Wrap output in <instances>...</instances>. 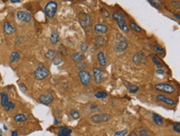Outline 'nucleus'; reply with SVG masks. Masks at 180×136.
I'll return each instance as SVG.
<instances>
[{
	"mask_svg": "<svg viewBox=\"0 0 180 136\" xmlns=\"http://www.w3.org/2000/svg\"><path fill=\"white\" fill-rule=\"evenodd\" d=\"M112 18L117 23V25H118L121 32H123L124 33H128L129 28L128 25L125 22V17H124L122 13L115 12L112 14Z\"/></svg>",
	"mask_w": 180,
	"mask_h": 136,
	"instance_id": "obj_1",
	"label": "nucleus"
},
{
	"mask_svg": "<svg viewBox=\"0 0 180 136\" xmlns=\"http://www.w3.org/2000/svg\"><path fill=\"white\" fill-rule=\"evenodd\" d=\"M128 48V42L122 35H117V42L114 46V51L116 53H121L126 51Z\"/></svg>",
	"mask_w": 180,
	"mask_h": 136,
	"instance_id": "obj_2",
	"label": "nucleus"
},
{
	"mask_svg": "<svg viewBox=\"0 0 180 136\" xmlns=\"http://www.w3.org/2000/svg\"><path fill=\"white\" fill-rule=\"evenodd\" d=\"M0 97H1V106L4 108L6 111H9L15 107V104L11 101H9V95L5 92L0 93Z\"/></svg>",
	"mask_w": 180,
	"mask_h": 136,
	"instance_id": "obj_3",
	"label": "nucleus"
},
{
	"mask_svg": "<svg viewBox=\"0 0 180 136\" xmlns=\"http://www.w3.org/2000/svg\"><path fill=\"white\" fill-rule=\"evenodd\" d=\"M57 11V3L54 1L48 2L45 6V13L46 16L49 18H53L55 17Z\"/></svg>",
	"mask_w": 180,
	"mask_h": 136,
	"instance_id": "obj_4",
	"label": "nucleus"
},
{
	"mask_svg": "<svg viewBox=\"0 0 180 136\" xmlns=\"http://www.w3.org/2000/svg\"><path fill=\"white\" fill-rule=\"evenodd\" d=\"M49 75V70L43 64H39L38 67L35 69L34 76L37 80H43Z\"/></svg>",
	"mask_w": 180,
	"mask_h": 136,
	"instance_id": "obj_5",
	"label": "nucleus"
},
{
	"mask_svg": "<svg viewBox=\"0 0 180 136\" xmlns=\"http://www.w3.org/2000/svg\"><path fill=\"white\" fill-rule=\"evenodd\" d=\"M111 119L110 115L106 113H102V114H95L91 117V121L92 124H99V123H104L107 122Z\"/></svg>",
	"mask_w": 180,
	"mask_h": 136,
	"instance_id": "obj_6",
	"label": "nucleus"
},
{
	"mask_svg": "<svg viewBox=\"0 0 180 136\" xmlns=\"http://www.w3.org/2000/svg\"><path fill=\"white\" fill-rule=\"evenodd\" d=\"M155 89L167 94H172L175 92V87L169 83H158L155 85Z\"/></svg>",
	"mask_w": 180,
	"mask_h": 136,
	"instance_id": "obj_7",
	"label": "nucleus"
},
{
	"mask_svg": "<svg viewBox=\"0 0 180 136\" xmlns=\"http://www.w3.org/2000/svg\"><path fill=\"white\" fill-rule=\"evenodd\" d=\"M77 18H78L79 23L84 29L88 27V26L90 25V23H91V17L88 13L80 12L77 16Z\"/></svg>",
	"mask_w": 180,
	"mask_h": 136,
	"instance_id": "obj_8",
	"label": "nucleus"
},
{
	"mask_svg": "<svg viewBox=\"0 0 180 136\" xmlns=\"http://www.w3.org/2000/svg\"><path fill=\"white\" fill-rule=\"evenodd\" d=\"M78 76L80 78V80H81V82L83 84V86L87 87L90 84V83L91 81V74L88 71L81 70L78 74Z\"/></svg>",
	"mask_w": 180,
	"mask_h": 136,
	"instance_id": "obj_9",
	"label": "nucleus"
},
{
	"mask_svg": "<svg viewBox=\"0 0 180 136\" xmlns=\"http://www.w3.org/2000/svg\"><path fill=\"white\" fill-rule=\"evenodd\" d=\"M146 61H147V57L143 51H139L133 56V62L135 64L140 65V64H145Z\"/></svg>",
	"mask_w": 180,
	"mask_h": 136,
	"instance_id": "obj_10",
	"label": "nucleus"
},
{
	"mask_svg": "<svg viewBox=\"0 0 180 136\" xmlns=\"http://www.w3.org/2000/svg\"><path fill=\"white\" fill-rule=\"evenodd\" d=\"M17 19L20 22H30L32 21V15L26 11H19L17 12Z\"/></svg>",
	"mask_w": 180,
	"mask_h": 136,
	"instance_id": "obj_11",
	"label": "nucleus"
},
{
	"mask_svg": "<svg viewBox=\"0 0 180 136\" xmlns=\"http://www.w3.org/2000/svg\"><path fill=\"white\" fill-rule=\"evenodd\" d=\"M39 100V102L42 103V104H44V105H48L51 102H53L54 100V97L52 96V94L51 93H47L43 94L39 97L38 98Z\"/></svg>",
	"mask_w": 180,
	"mask_h": 136,
	"instance_id": "obj_12",
	"label": "nucleus"
},
{
	"mask_svg": "<svg viewBox=\"0 0 180 136\" xmlns=\"http://www.w3.org/2000/svg\"><path fill=\"white\" fill-rule=\"evenodd\" d=\"M93 77H94L95 82L97 84L101 83L103 81V71L100 68H93L92 69Z\"/></svg>",
	"mask_w": 180,
	"mask_h": 136,
	"instance_id": "obj_13",
	"label": "nucleus"
},
{
	"mask_svg": "<svg viewBox=\"0 0 180 136\" xmlns=\"http://www.w3.org/2000/svg\"><path fill=\"white\" fill-rule=\"evenodd\" d=\"M156 100L158 102H163V103H165L167 105H169V106H174L176 104L174 100H173L172 98H169V97H168L164 95H161V94H159V95L156 96Z\"/></svg>",
	"mask_w": 180,
	"mask_h": 136,
	"instance_id": "obj_14",
	"label": "nucleus"
},
{
	"mask_svg": "<svg viewBox=\"0 0 180 136\" xmlns=\"http://www.w3.org/2000/svg\"><path fill=\"white\" fill-rule=\"evenodd\" d=\"M108 32V26L105 24H95L94 26V32L95 34H105Z\"/></svg>",
	"mask_w": 180,
	"mask_h": 136,
	"instance_id": "obj_15",
	"label": "nucleus"
},
{
	"mask_svg": "<svg viewBox=\"0 0 180 136\" xmlns=\"http://www.w3.org/2000/svg\"><path fill=\"white\" fill-rule=\"evenodd\" d=\"M122 82H123V83L125 84V87L128 89V91L130 93H137L139 91V89L138 86L135 85V84H133L131 83H129V82L125 81V80H123Z\"/></svg>",
	"mask_w": 180,
	"mask_h": 136,
	"instance_id": "obj_16",
	"label": "nucleus"
},
{
	"mask_svg": "<svg viewBox=\"0 0 180 136\" xmlns=\"http://www.w3.org/2000/svg\"><path fill=\"white\" fill-rule=\"evenodd\" d=\"M71 129L68 127L62 126L58 130V136H71Z\"/></svg>",
	"mask_w": 180,
	"mask_h": 136,
	"instance_id": "obj_17",
	"label": "nucleus"
},
{
	"mask_svg": "<svg viewBox=\"0 0 180 136\" xmlns=\"http://www.w3.org/2000/svg\"><path fill=\"white\" fill-rule=\"evenodd\" d=\"M3 29H4V32L9 35L13 34L16 32V29L11 25L9 22H4V24H3Z\"/></svg>",
	"mask_w": 180,
	"mask_h": 136,
	"instance_id": "obj_18",
	"label": "nucleus"
},
{
	"mask_svg": "<svg viewBox=\"0 0 180 136\" xmlns=\"http://www.w3.org/2000/svg\"><path fill=\"white\" fill-rule=\"evenodd\" d=\"M59 41H60V35L58 34V32L56 31H53L50 36V42L51 45H56Z\"/></svg>",
	"mask_w": 180,
	"mask_h": 136,
	"instance_id": "obj_19",
	"label": "nucleus"
},
{
	"mask_svg": "<svg viewBox=\"0 0 180 136\" xmlns=\"http://www.w3.org/2000/svg\"><path fill=\"white\" fill-rule=\"evenodd\" d=\"M152 119L158 126H162L163 125V119L161 116H159L156 113H153L152 114Z\"/></svg>",
	"mask_w": 180,
	"mask_h": 136,
	"instance_id": "obj_20",
	"label": "nucleus"
},
{
	"mask_svg": "<svg viewBox=\"0 0 180 136\" xmlns=\"http://www.w3.org/2000/svg\"><path fill=\"white\" fill-rule=\"evenodd\" d=\"M97 60L99 61V64L103 66V67H105L106 64H107V62H106V59H105V54L104 52L101 51L97 54Z\"/></svg>",
	"mask_w": 180,
	"mask_h": 136,
	"instance_id": "obj_21",
	"label": "nucleus"
},
{
	"mask_svg": "<svg viewBox=\"0 0 180 136\" xmlns=\"http://www.w3.org/2000/svg\"><path fill=\"white\" fill-rule=\"evenodd\" d=\"M105 43V38L102 35H97L95 38V45L97 47H102Z\"/></svg>",
	"mask_w": 180,
	"mask_h": 136,
	"instance_id": "obj_22",
	"label": "nucleus"
},
{
	"mask_svg": "<svg viewBox=\"0 0 180 136\" xmlns=\"http://www.w3.org/2000/svg\"><path fill=\"white\" fill-rule=\"evenodd\" d=\"M85 58V55L83 53L81 52H77V53H74L71 56V59L73 61L75 62H81L82 60H84Z\"/></svg>",
	"mask_w": 180,
	"mask_h": 136,
	"instance_id": "obj_23",
	"label": "nucleus"
},
{
	"mask_svg": "<svg viewBox=\"0 0 180 136\" xmlns=\"http://www.w3.org/2000/svg\"><path fill=\"white\" fill-rule=\"evenodd\" d=\"M57 52L55 50H49L47 51V52L45 54V57L47 60H54L57 57Z\"/></svg>",
	"mask_w": 180,
	"mask_h": 136,
	"instance_id": "obj_24",
	"label": "nucleus"
},
{
	"mask_svg": "<svg viewBox=\"0 0 180 136\" xmlns=\"http://www.w3.org/2000/svg\"><path fill=\"white\" fill-rule=\"evenodd\" d=\"M21 56H20V54L17 52V51H13L11 53L10 55V57H9V60H10V63H14V62H17L18 60H20Z\"/></svg>",
	"mask_w": 180,
	"mask_h": 136,
	"instance_id": "obj_25",
	"label": "nucleus"
},
{
	"mask_svg": "<svg viewBox=\"0 0 180 136\" xmlns=\"http://www.w3.org/2000/svg\"><path fill=\"white\" fill-rule=\"evenodd\" d=\"M154 50L159 55H160V56H163L164 55L165 51H164V49H163L160 45H155L154 46Z\"/></svg>",
	"mask_w": 180,
	"mask_h": 136,
	"instance_id": "obj_26",
	"label": "nucleus"
},
{
	"mask_svg": "<svg viewBox=\"0 0 180 136\" xmlns=\"http://www.w3.org/2000/svg\"><path fill=\"white\" fill-rule=\"evenodd\" d=\"M13 120L16 122H24V121H26L27 120V118L26 117V116H24L23 114H17L13 117Z\"/></svg>",
	"mask_w": 180,
	"mask_h": 136,
	"instance_id": "obj_27",
	"label": "nucleus"
},
{
	"mask_svg": "<svg viewBox=\"0 0 180 136\" xmlns=\"http://www.w3.org/2000/svg\"><path fill=\"white\" fill-rule=\"evenodd\" d=\"M129 27L136 32H142V29L134 22H129Z\"/></svg>",
	"mask_w": 180,
	"mask_h": 136,
	"instance_id": "obj_28",
	"label": "nucleus"
},
{
	"mask_svg": "<svg viewBox=\"0 0 180 136\" xmlns=\"http://www.w3.org/2000/svg\"><path fill=\"white\" fill-rule=\"evenodd\" d=\"M151 60L153 61V63L154 64V65L157 67L158 68H162V64H161V62L159 60V59L155 56V55H151Z\"/></svg>",
	"mask_w": 180,
	"mask_h": 136,
	"instance_id": "obj_29",
	"label": "nucleus"
},
{
	"mask_svg": "<svg viewBox=\"0 0 180 136\" xmlns=\"http://www.w3.org/2000/svg\"><path fill=\"white\" fill-rule=\"evenodd\" d=\"M95 97H96V98H98V99H104V98H105V97H108V94L106 93L105 92H97V93H95Z\"/></svg>",
	"mask_w": 180,
	"mask_h": 136,
	"instance_id": "obj_30",
	"label": "nucleus"
},
{
	"mask_svg": "<svg viewBox=\"0 0 180 136\" xmlns=\"http://www.w3.org/2000/svg\"><path fill=\"white\" fill-rule=\"evenodd\" d=\"M58 53L61 56H66V55H67V50L64 45H61L58 48Z\"/></svg>",
	"mask_w": 180,
	"mask_h": 136,
	"instance_id": "obj_31",
	"label": "nucleus"
},
{
	"mask_svg": "<svg viewBox=\"0 0 180 136\" xmlns=\"http://www.w3.org/2000/svg\"><path fill=\"white\" fill-rule=\"evenodd\" d=\"M70 115H71V116L74 120H77L80 117V113L77 110H72V111H71Z\"/></svg>",
	"mask_w": 180,
	"mask_h": 136,
	"instance_id": "obj_32",
	"label": "nucleus"
},
{
	"mask_svg": "<svg viewBox=\"0 0 180 136\" xmlns=\"http://www.w3.org/2000/svg\"><path fill=\"white\" fill-rule=\"evenodd\" d=\"M139 136H149V131L145 128H140L139 130Z\"/></svg>",
	"mask_w": 180,
	"mask_h": 136,
	"instance_id": "obj_33",
	"label": "nucleus"
},
{
	"mask_svg": "<svg viewBox=\"0 0 180 136\" xmlns=\"http://www.w3.org/2000/svg\"><path fill=\"white\" fill-rule=\"evenodd\" d=\"M88 44L86 42H83L81 44V53H86L87 50H88Z\"/></svg>",
	"mask_w": 180,
	"mask_h": 136,
	"instance_id": "obj_34",
	"label": "nucleus"
},
{
	"mask_svg": "<svg viewBox=\"0 0 180 136\" xmlns=\"http://www.w3.org/2000/svg\"><path fill=\"white\" fill-rule=\"evenodd\" d=\"M173 131L176 132V133H180V124L179 122L174 123V124L173 125Z\"/></svg>",
	"mask_w": 180,
	"mask_h": 136,
	"instance_id": "obj_35",
	"label": "nucleus"
},
{
	"mask_svg": "<svg viewBox=\"0 0 180 136\" xmlns=\"http://www.w3.org/2000/svg\"><path fill=\"white\" fill-rule=\"evenodd\" d=\"M127 132H128L127 129H122V130L117 131L116 133H115L114 136H125L127 134Z\"/></svg>",
	"mask_w": 180,
	"mask_h": 136,
	"instance_id": "obj_36",
	"label": "nucleus"
},
{
	"mask_svg": "<svg viewBox=\"0 0 180 136\" xmlns=\"http://www.w3.org/2000/svg\"><path fill=\"white\" fill-rule=\"evenodd\" d=\"M101 14H102V16L104 18H108V17H110V12L106 10V9H103L102 10H101Z\"/></svg>",
	"mask_w": 180,
	"mask_h": 136,
	"instance_id": "obj_37",
	"label": "nucleus"
},
{
	"mask_svg": "<svg viewBox=\"0 0 180 136\" xmlns=\"http://www.w3.org/2000/svg\"><path fill=\"white\" fill-rule=\"evenodd\" d=\"M86 64H85V63H83V62L81 61L80 64H77V68H79V69H80V71H81V70H85V68L86 67Z\"/></svg>",
	"mask_w": 180,
	"mask_h": 136,
	"instance_id": "obj_38",
	"label": "nucleus"
},
{
	"mask_svg": "<svg viewBox=\"0 0 180 136\" xmlns=\"http://www.w3.org/2000/svg\"><path fill=\"white\" fill-rule=\"evenodd\" d=\"M89 108H90V110H91V111H99V110H100V107H99L97 105H95V104L90 105Z\"/></svg>",
	"mask_w": 180,
	"mask_h": 136,
	"instance_id": "obj_39",
	"label": "nucleus"
},
{
	"mask_svg": "<svg viewBox=\"0 0 180 136\" xmlns=\"http://www.w3.org/2000/svg\"><path fill=\"white\" fill-rule=\"evenodd\" d=\"M172 6L175 9H179L180 7V2L179 1H173L171 3Z\"/></svg>",
	"mask_w": 180,
	"mask_h": 136,
	"instance_id": "obj_40",
	"label": "nucleus"
},
{
	"mask_svg": "<svg viewBox=\"0 0 180 136\" xmlns=\"http://www.w3.org/2000/svg\"><path fill=\"white\" fill-rule=\"evenodd\" d=\"M62 62H63L62 59L59 58V59H55V60H54V61H53V64H54L55 65H58V64H61Z\"/></svg>",
	"mask_w": 180,
	"mask_h": 136,
	"instance_id": "obj_41",
	"label": "nucleus"
},
{
	"mask_svg": "<svg viewBox=\"0 0 180 136\" xmlns=\"http://www.w3.org/2000/svg\"><path fill=\"white\" fill-rule=\"evenodd\" d=\"M19 88H20V90H21L23 93H26V91H27V87H26V86L24 85L23 83L19 84Z\"/></svg>",
	"mask_w": 180,
	"mask_h": 136,
	"instance_id": "obj_42",
	"label": "nucleus"
},
{
	"mask_svg": "<svg viewBox=\"0 0 180 136\" xmlns=\"http://www.w3.org/2000/svg\"><path fill=\"white\" fill-rule=\"evenodd\" d=\"M149 3L154 7V8H156L157 9H159V6L157 5V3H156V2H151V1H149Z\"/></svg>",
	"mask_w": 180,
	"mask_h": 136,
	"instance_id": "obj_43",
	"label": "nucleus"
},
{
	"mask_svg": "<svg viewBox=\"0 0 180 136\" xmlns=\"http://www.w3.org/2000/svg\"><path fill=\"white\" fill-rule=\"evenodd\" d=\"M156 74H162V75H163V74H164V71H163V69H161V68H158V69L156 70Z\"/></svg>",
	"mask_w": 180,
	"mask_h": 136,
	"instance_id": "obj_44",
	"label": "nucleus"
},
{
	"mask_svg": "<svg viewBox=\"0 0 180 136\" xmlns=\"http://www.w3.org/2000/svg\"><path fill=\"white\" fill-rule=\"evenodd\" d=\"M11 136H18V132L17 130H13L11 134Z\"/></svg>",
	"mask_w": 180,
	"mask_h": 136,
	"instance_id": "obj_45",
	"label": "nucleus"
},
{
	"mask_svg": "<svg viewBox=\"0 0 180 136\" xmlns=\"http://www.w3.org/2000/svg\"><path fill=\"white\" fill-rule=\"evenodd\" d=\"M173 15H174V17H176V18H177V20H179V19H180V15H179V13H174Z\"/></svg>",
	"mask_w": 180,
	"mask_h": 136,
	"instance_id": "obj_46",
	"label": "nucleus"
},
{
	"mask_svg": "<svg viewBox=\"0 0 180 136\" xmlns=\"http://www.w3.org/2000/svg\"><path fill=\"white\" fill-rule=\"evenodd\" d=\"M128 136H136V134L135 132H130Z\"/></svg>",
	"mask_w": 180,
	"mask_h": 136,
	"instance_id": "obj_47",
	"label": "nucleus"
},
{
	"mask_svg": "<svg viewBox=\"0 0 180 136\" xmlns=\"http://www.w3.org/2000/svg\"><path fill=\"white\" fill-rule=\"evenodd\" d=\"M55 124L56 125H59L60 124V121H58L57 120H55Z\"/></svg>",
	"mask_w": 180,
	"mask_h": 136,
	"instance_id": "obj_48",
	"label": "nucleus"
},
{
	"mask_svg": "<svg viewBox=\"0 0 180 136\" xmlns=\"http://www.w3.org/2000/svg\"><path fill=\"white\" fill-rule=\"evenodd\" d=\"M11 3H20V1H11Z\"/></svg>",
	"mask_w": 180,
	"mask_h": 136,
	"instance_id": "obj_49",
	"label": "nucleus"
},
{
	"mask_svg": "<svg viewBox=\"0 0 180 136\" xmlns=\"http://www.w3.org/2000/svg\"><path fill=\"white\" fill-rule=\"evenodd\" d=\"M3 128H4V129H6V130L8 129V128H7V126H6V125H3Z\"/></svg>",
	"mask_w": 180,
	"mask_h": 136,
	"instance_id": "obj_50",
	"label": "nucleus"
},
{
	"mask_svg": "<svg viewBox=\"0 0 180 136\" xmlns=\"http://www.w3.org/2000/svg\"><path fill=\"white\" fill-rule=\"evenodd\" d=\"M2 133V129H0V134Z\"/></svg>",
	"mask_w": 180,
	"mask_h": 136,
	"instance_id": "obj_51",
	"label": "nucleus"
},
{
	"mask_svg": "<svg viewBox=\"0 0 180 136\" xmlns=\"http://www.w3.org/2000/svg\"><path fill=\"white\" fill-rule=\"evenodd\" d=\"M0 136H2V135H1V134H0Z\"/></svg>",
	"mask_w": 180,
	"mask_h": 136,
	"instance_id": "obj_52",
	"label": "nucleus"
}]
</instances>
